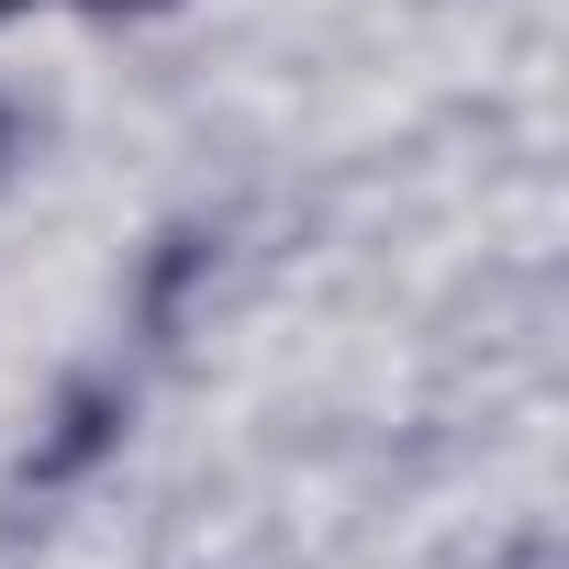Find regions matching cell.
Segmentation results:
<instances>
[{
	"label": "cell",
	"mask_w": 569,
	"mask_h": 569,
	"mask_svg": "<svg viewBox=\"0 0 569 569\" xmlns=\"http://www.w3.org/2000/svg\"><path fill=\"white\" fill-rule=\"evenodd\" d=\"M112 436H123V402H112V391H68L57 436L34 447V480H68V469H90V458H101Z\"/></svg>",
	"instance_id": "1"
},
{
	"label": "cell",
	"mask_w": 569,
	"mask_h": 569,
	"mask_svg": "<svg viewBox=\"0 0 569 569\" xmlns=\"http://www.w3.org/2000/svg\"><path fill=\"white\" fill-rule=\"evenodd\" d=\"M0 157H12V112H0Z\"/></svg>",
	"instance_id": "2"
},
{
	"label": "cell",
	"mask_w": 569,
	"mask_h": 569,
	"mask_svg": "<svg viewBox=\"0 0 569 569\" xmlns=\"http://www.w3.org/2000/svg\"><path fill=\"white\" fill-rule=\"evenodd\" d=\"M0 12H12V0H0Z\"/></svg>",
	"instance_id": "3"
}]
</instances>
